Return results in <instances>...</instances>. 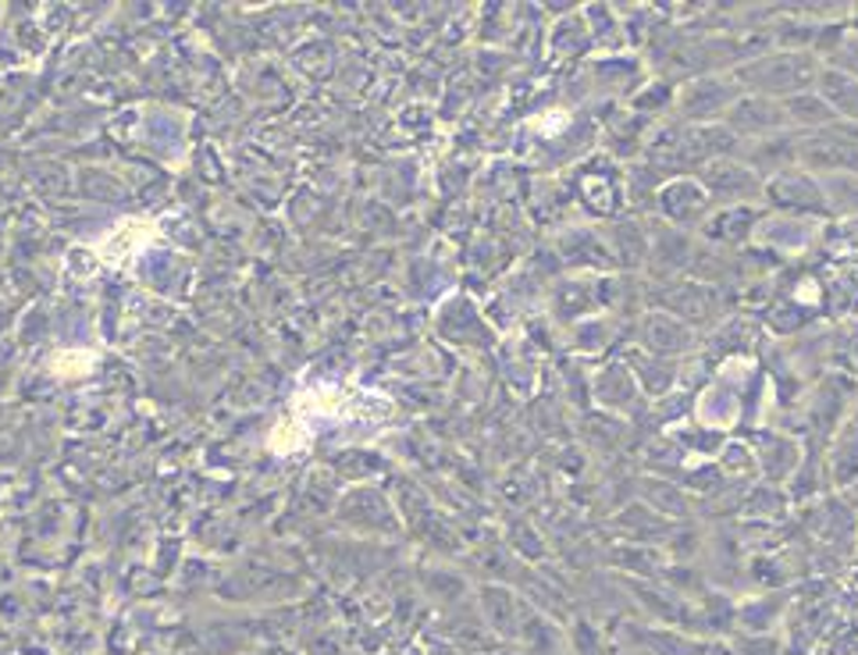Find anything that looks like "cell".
<instances>
[{"instance_id":"cell-1","label":"cell","mask_w":858,"mask_h":655,"mask_svg":"<svg viewBox=\"0 0 858 655\" xmlns=\"http://www.w3.org/2000/svg\"><path fill=\"white\" fill-rule=\"evenodd\" d=\"M154 236H157V228L150 221H122L97 242V250L103 253V261H122V256H132L146 239H154Z\"/></svg>"}]
</instances>
